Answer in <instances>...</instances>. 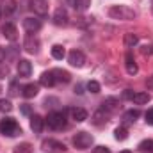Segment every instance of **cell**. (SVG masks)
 <instances>
[{"label":"cell","instance_id":"obj_1","mask_svg":"<svg viewBox=\"0 0 153 153\" xmlns=\"http://www.w3.org/2000/svg\"><path fill=\"white\" fill-rule=\"evenodd\" d=\"M109 16L114 18V20H123V22H128V20H134L137 16V13L128 7V5H112L109 9Z\"/></svg>","mask_w":153,"mask_h":153},{"label":"cell","instance_id":"obj_2","mask_svg":"<svg viewBox=\"0 0 153 153\" xmlns=\"http://www.w3.org/2000/svg\"><path fill=\"white\" fill-rule=\"evenodd\" d=\"M0 134H4V135H7V137H14V135L22 134V128H20V125L16 123V119H13V117H4V119L0 121Z\"/></svg>","mask_w":153,"mask_h":153},{"label":"cell","instance_id":"obj_3","mask_svg":"<svg viewBox=\"0 0 153 153\" xmlns=\"http://www.w3.org/2000/svg\"><path fill=\"white\" fill-rule=\"evenodd\" d=\"M46 125L52 130H62L66 128V114L64 112H50L46 117Z\"/></svg>","mask_w":153,"mask_h":153},{"label":"cell","instance_id":"obj_4","mask_svg":"<svg viewBox=\"0 0 153 153\" xmlns=\"http://www.w3.org/2000/svg\"><path fill=\"white\" fill-rule=\"evenodd\" d=\"M93 135L91 134H87V132H76L75 137H73V146L78 148V150H87V148H91V144H93Z\"/></svg>","mask_w":153,"mask_h":153},{"label":"cell","instance_id":"obj_5","mask_svg":"<svg viewBox=\"0 0 153 153\" xmlns=\"http://www.w3.org/2000/svg\"><path fill=\"white\" fill-rule=\"evenodd\" d=\"M41 148H43V152H48V153H62V152H66L64 143L55 141V139H45V141L41 143Z\"/></svg>","mask_w":153,"mask_h":153},{"label":"cell","instance_id":"obj_6","mask_svg":"<svg viewBox=\"0 0 153 153\" xmlns=\"http://www.w3.org/2000/svg\"><path fill=\"white\" fill-rule=\"evenodd\" d=\"M68 62H70L71 66H75V68H82V66L85 64V55H84L80 50H71V52L68 53Z\"/></svg>","mask_w":153,"mask_h":153},{"label":"cell","instance_id":"obj_7","mask_svg":"<svg viewBox=\"0 0 153 153\" xmlns=\"http://www.w3.org/2000/svg\"><path fill=\"white\" fill-rule=\"evenodd\" d=\"M30 9L38 16H46L48 14V2L46 0H30Z\"/></svg>","mask_w":153,"mask_h":153},{"label":"cell","instance_id":"obj_8","mask_svg":"<svg viewBox=\"0 0 153 153\" xmlns=\"http://www.w3.org/2000/svg\"><path fill=\"white\" fill-rule=\"evenodd\" d=\"M109 117H111V112L109 111H105V109H98L94 114H93V125H96V126H102V125H105L107 121H109Z\"/></svg>","mask_w":153,"mask_h":153},{"label":"cell","instance_id":"obj_9","mask_svg":"<svg viewBox=\"0 0 153 153\" xmlns=\"http://www.w3.org/2000/svg\"><path fill=\"white\" fill-rule=\"evenodd\" d=\"M23 50L29 53H38L39 52V39L34 36H27L23 41Z\"/></svg>","mask_w":153,"mask_h":153},{"label":"cell","instance_id":"obj_10","mask_svg":"<svg viewBox=\"0 0 153 153\" xmlns=\"http://www.w3.org/2000/svg\"><path fill=\"white\" fill-rule=\"evenodd\" d=\"M68 22H70V18H68L66 9H64V7H59V9L53 13V23L59 25V27H64V25H68Z\"/></svg>","mask_w":153,"mask_h":153},{"label":"cell","instance_id":"obj_11","mask_svg":"<svg viewBox=\"0 0 153 153\" xmlns=\"http://www.w3.org/2000/svg\"><path fill=\"white\" fill-rule=\"evenodd\" d=\"M2 34H4V38L9 39V41H16V39H18L16 25H14V23H11V22H7V23L2 27Z\"/></svg>","mask_w":153,"mask_h":153},{"label":"cell","instance_id":"obj_12","mask_svg":"<svg viewBox=\"0 0 153 153\" xmlns=\"http://www.w3.org/2000/svg\"><path fill=\"white\" fill-rule=\"evenodd\" d=\"M23 29L29 32V34H34L41 29V20L38 18H25L23 20Z\"/></svg>","mask_w":153,"mask_h":153},{"label":"cell","instance_id":"obj_13","mask_svg":"<svg viewBox=\"0 0 153 153\" xmlns=\"http://www.w3.org/2000/svg\"><path fill=\"white\" fill-rule=\"evenodd\" d=\"M125 66H126V73H128V75H137L139 66H137V62H135V59H134V55H132L130 52H128L126 57H125Z\"/></svg>","mask_w":153,"mask_h":153},{"label":"cell","instance_id":"obj_14","mask_svg":"<svg viewBox=\"0 0 153 153\" xmlns=\"http://www.w3.org/2000/svg\"><path fill=\"white\" fill-rule=\"evenodd\" d=\"M16 68H18V75L20 76H30V73H32V64L27 59H20Z\"/></svg>","mask_w":153,"mask_h":153},{"label":"cell","instance_id":"obj_15","mask_svg":"<svg viewBox=\"0 0 153 153\" xmlns=\"http://www.w3.org/2000/svg\"><path fill=\"white\" fill-rule=\"evenodd\" d=\"M43 126H45V119L41 116H38V114L30 116V128H32L34 134H41L43 132Z\"/></svg>","mask_w":153,"mask_h":153},{"label":"cell","instance_id":"obj_16","mask_svg":"<svg viewBox=\"0 0 153 153\" xmlns=\"http://www.w3.org/2000/svg\"><path fill=\"white\" fill-rule=\"evenodd\" d=\"M38 93H39L38 84H27V85H23V89H22V96H23V98H34V96H38Z\"/></svg>","mask_w":153,"mask_h":153},{"label":"cell","instance_id":"obj_17","mask_svg":"<svg viewBox=\"0 0 153 153\" xmlns=\"http://www.w3.org/2000/svg\"><path fill=\"white\" fill-rule=\"evenodd\" d=\"M52 73H53V78H55V84L57 82H61V84H68L70 80H71V75L66 71V70H52Z\"/></svg>","mask_w":153,"mask_h":153},{"label":"cell","instance_id":"obj_18","mask_svg":"<svg viewBox=\"0 0 153 153\" xmlns=\"http://www.w3.org/2000/svg\"><path fill=\"white\" fill-rule=\"evenodd\" d=\"M117 107H119V100H117V98H114V96H111V98H105V100L102 102V109L109 111L111 114L114 112Z\"/></svg>","mask_w":153,"mask_h":153},{"label":"cell","instance_id":"obj_19","mask_svg":"<svg viewBox=\"0 0 153 153\" xmlns=\"http://www.w3.org/2000/svg\"><path fill=\"white\" fill-rule=\"evenodd\" d=\"M39 84L45 85V87H52V85H55L53 73H52V71H45V73H41V76H39Z\"/></svg>","mask_w":153,"mask_h":153},{"label":"cell","instance_id":"obj_20","mask_svg":"<svg viewBox=\"0 0 153 153\" xmlns=\"http://www.w3.org/2000/svg\"><path fill=\"white\" fill-rule=\"evenodd\" d=\"M139 116H141V112H139L137 109H130V111H126V112L123 114V123H125V125H130V123H135Z\"/></svg>","mask_w":153,"mask_h":153},{"label":"cell","instance_id":"obj_21","mask_svg":"<svg viewBox=\"0 0 153 153\" xmlns=\"http://www.w3.org/2000/svg\"><path fill=\"white\" fill-rule=\"evenodd\" d=\"M137 43H139V36H137V34H132V32L125 34L123 45H125L126 48H134V46H137Z\"/></svg>","mask_w":153,"mask_h":153},{"label":"cell","instance_id":"obj_22","mask_svg":"<svg viewBox=\"0 0 153 153\" xmlns=\"http://www.w3.org/2000/svg\"><path fill=\"white\" fill-rule=\"evenodd\" d=\"M70 4L73 5V9L76 13H84L91 5V0H70Z\"/></svg>","mask_w":153,"mask_h":153},{"label":"cell","instance_id":"obj_23","mask_svg":"<svg viewBox=\"0 0 153 153\" xmlns=\"http://www.w3.org/2000/svg\"><path fill=\"white\" fill-rule=\"evenodd\" d=\"M71 117L75 119L76 123H82V121L87 119V111H85V109H80V107L71 109Z\"/></svg>","mask_w":153,"mask_h":153},{"label":"cell","instance_id":"obj_24","mask_svg":"<svg viewBox=\"0 0 153 153\" xmlns=\"http://www.w3.org/2000/svg\"><path fill=\"white\" fill-rule=\"evenodd\" d=\"M14 11H16V0H2V13L9 16Z\"/></svg>","mask_w":153,"mask_h":153},{"label":"cell","instance_id":"obj_25","mask_svg":"<svg viewBox=\"0 0 153 153\" xmlns=\"http://www.w3.org/2000/svg\"><path fill=\"white\" fill-rule=\"evenodd\" d=\"M64 55H66V50H64L62 45H53V46H52V57H53V59L62 61Z\"/></svg>","mask_w":153,"mask_h":153},{"label":"cell","instance_id":"obj_26","mask_svg":"<svg viewBox=\"0 0 153 153\" xmlns=\"http://www.w3.org/2000/svg\"><path fill=\"white\" fill-rule=\"evenodd\" d=\"M150 100H152V96H150L148 93H135L134 98H132V102L137 103V105H144V103H148Z\"/></svg>","mask_w":153,"mask_h":153},{"label":"cell","instance_id":"obj_27","mask_svg":"<svg viewBox=\"0 0 153 153\" xmlns=\"http://www.w3.org/2000/svg\"><path fill=\"white\" fill-rule=\"evenodd\" d=\"M114 137L117 141H125V139H128V130H126V126L125 125H121V126H117L114 130Z\"/></svg>","mask_w":153,"mask_h":153},{"label":"cell","instance_id":"obj_28","mask_svg":"<svg viewBox=\"0 0 153 153\" xmlns=\"http://www.w3.org/2000/svg\"><path fill=\"white\" fill-rule=\"evenodd\" d=\"M139 152L141 153H153V139H146L139 144Z\"/></svg>","mask_w":153,"mask_h":153},{"label":"cell","instance_id":"obj_29","mask_svg":"<svg viewBox=\"0 0 153 153\" xmlns=\"http://www.w3.org/2000/svg\"><path fill=\"white\" fill-rule=\"evenodd\" d=\"M14 153H32V144L30 143H22L14 148Z\"/></svg>","mask_w":153,"mask_h":153},{"label":"cell","instance_id":"obj_30","mask_svg":"<svg viewBox=\"0 0 153 153\" xmlns=\"http://www.w3.org/2000/svg\"><path fill=\"white\" fill-rule=\"evenodd\" d=\"M85 87H87V91H89V93H93V94L100 93V84H98L96 80H89V82L85 84Z\"/></svg>","mask_w":153,"mask_h":153},{"label":"cell","instance_id":"obj_31","mask_svg":"<svg viewBox=\"0 0 153 153\" xmlns=\"http://www.w3.org/2000/svg\"><path fill=\"white\" fill-rule=\"evenodd\" d=\"M13 111V103L5 98H0V112H11Z\"/></svg>","mask_w":153,"mask_h":153},{"label":"cell","instance_id":"obj_32","mask_svg":"<svg viewBox=\"0 0 153 153\" xmlns=\"http://www.w3.org/2000/svg\"><path fill=\"white\" fill-rule=\"evenodd\" d=\"M141 53L143 55H153V45H144L141 48Z\"/></svg>","mask_w":153,"mask_h":153},{"label":"cell","instance_id":"obj_33","mask_svg":"<svg viewBox=\"0 0 153 153\" xmlns=\"http://www.w3.org/2000/svg\"><path fill=\"white\" fill-rule=\"evenodd\" d=\"M20 111H22V114L23 116H30L32 114V109H30V105H27V103H23V105L20 107Z\"/></svg>","mask_w":153,"mask_h":153},{"label":"cell","instance_id":"obj_34","mask_svg":"<svg viewBox=\"0 0 153 153\" xmlns=\"http://www.w3.org/2000/svg\"><path fill=\"white\" fill-rule=\"evenodd\" d=\"M93 153H111V150L107 146H96V148H93Z\"/></svg>","mask_w":153,"mask_h":153},{"label":"cell","instance_id":"obj_35","mask_svg":"<svg viewBox=\"0 0 153 153\" xmlns=\"http://www.w3.org/2000/svg\"><path fill=\"white\" fill-rule=\"evenodd\" d=\"M134 94H135V93H134L132 89H125V91H123V98H125V100H132Z\"/></svg>","mask_w":153,"mask_h":153},{"label":"cell","instance_id":"obj_36","mask_svg":"<svg viewBox=\"0 0 153 153\" xmlns=\"http://www.w3.org/2000/svg\"><path fill=\"white\" fill-rule=\"evenodd\" d=\"M144 117H146V123H148V125H153V109H150V111L144 114Z\"/></svg>","mask_w":153,"mask_h":153},{"label":"cell","instance_id":"obj_37","mask_svg":"<svg viewBox=\"0 0 153 153\" xmlns=\"http://www.w3.org/2000/svg\"><path fill=\"white\" fill-rule=\"evenodd\" d=\"M9 94H11V96L18 94V91H16V82H11V87H9Z\"/></svg>","mask_w":153,"mask_h":153},{"label":"cell","instance_id":"obj_38","mask_svg":"<svg viewBox=\"0 0 153 153\" xmlns=\"http://www.w3.org/2000/svg\"><path fill=\"white\" fill-rule=\"evenodd\" d=\"M146 85H148V89H153V75L148 76V80H146Z\"/></svg>","mask_w":153,"mask_h":153},{"label":"cell","instance_id":"obj_39","mask_svg":"<svg viewBox=\"0 0 153 153\" xmlns=\"http://www.w3.org/2000/svg\"><path fill=\"white\" fill-rule=\"evenodd\" d=\"M75 93H78V94H82V93H84V91H82V85H80V84H78V85H75Z\"/></svg>","mask_w":153,"mask_h":153},{"label":"cell","instance_id":"obj_40","mask_svg":"<svg viewBox=\"0 0 153 153\" xmlns=\"http://www.w3.org/2000/svg\"><path fill=\"white\" fill-rule=\"evenodd\" d=\"M119 153H132V152H128V150H123V152H119Z\"/></svg>","mask_w":153,"mask_h":153},{"label":"cell","instance_id":"obj_41","mask_svg":"<svg viewBox=\"0 0 153 153\" xmlns=\"http://www.w3.org/2000/svg\"><path fill=\"white\" fill-rule=\"evenodd\" d=\"M0 16H2V9H0Z\"/></svg>","mask_w":153,"mask_h":153}]
</instances>
